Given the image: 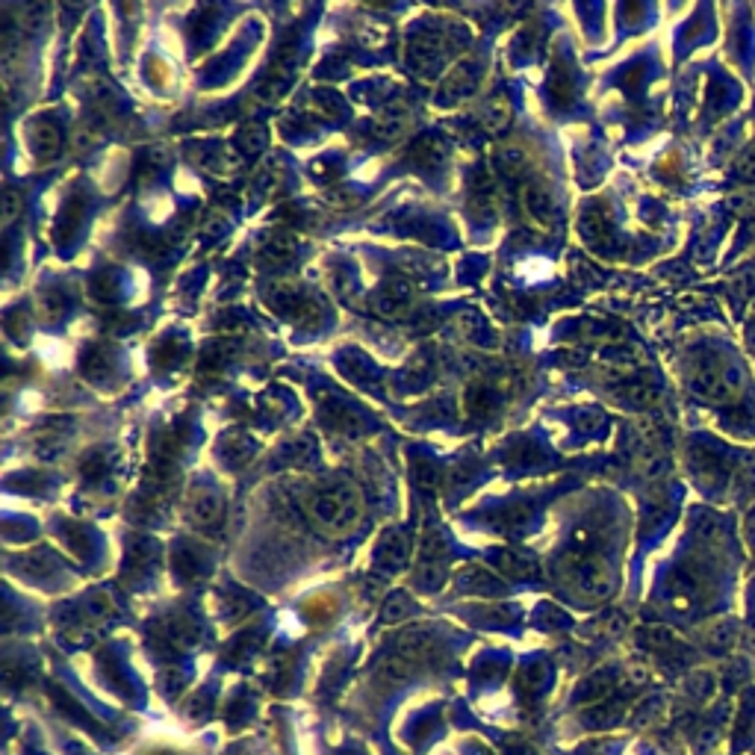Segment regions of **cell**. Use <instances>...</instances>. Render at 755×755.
<instances>
[{
  "label": "cell",
  "instance_id": "cell-15",
  "mask_svg": "<svg viewBox=\"0 0 755 755\" xmlns=\"http://www.w3.org/2000/svg\"><path fill=\"white\" fill-rule=\"evenodd\" d=\"M579 227H581V236L588 239V243H602V239L608 236V230H611V221H608V216L602 213L599 207H588L585 213H581V219H579Z\"/></svg>",
  "mask_w": 755,
  "mask_h": 755
},
{
  "label": "cell",
  "instance_id": "cell-28",
  "mask_svg": "<svg viewBox=\"0 0 755 755\" xmlns=\"http://www.w3.org/2000/svg\"><path fill=\"white\" fill-rule=\"evenodd\" d=\"M543 676H546L543 664H528V667L522 670V688H528V691L543 688Z\"/></svg>",
  "mask_w": 755,
  "mask_h": 755
},
{
  "label": "cell",
  "instance_id": "cell-21",
  "mask_svg": "<svg viewBox=\"0 0 755 755\" xmlns=\"http://www.w3.org/2000/svg\"><path fill=\"white\" fill-rule=\"evenodd\" d=\"M83 372L92 381L95 378L104 381V378L113 375V360H109L107 351H92V355H86V360H83Z\"/></svg>",
  "mask_w": 755,
  "mask_h": 755
},
{
  "label": "cell",
  "instance_id": "cell-4",
  "mask_svg": "<svg viewBox=\"0 0 755 755\" xmlns=\"http://www.w3.org/2000/svg\"><path fill=\"white\" fill-rule=\"evenodd\" d=\"M519 204L526 219L535 225L537 230H552L555 225V195L552 189L543 184V180H526L519 189Z\"/></svg>",
  "mask_w": 755,
  "mask_h": 755
},
{
  "label": "cell",
  "instance_id": "cell-23",
  "mask_svg": "<svg viewBox=\"0 0 755 755\" xmlns=\"http://www.w3.org/2000/svg\"><path fill=\"white\" fill-rule=\"evenodd\" d=\"M549 95L552 100L561 107V104H567L570 95H572V83H570V74L567 72H555L549 80Z\"/></svg>",
  "mask_w": 755,
  "mask_h": 755
},
{
  "label": "cell",
  "instance_id": "cell-11",
  "mask_svg": "<svg viewBox=\"0 0 755 755\" xmlns=\"http://www.w3.org/2000/svg\"><path fill=\"white\" fill-rule=\"evenodd\" d=\"M446 157H449V145H446V139H440V136H422L414 142V148H410V159H414L419 168H440L446 163Z\"/></svg>",
  "mask_w": 755,
  "mask_h": 755
},
{
  "label": "cell",
  "instance_id": "cell-9",
  "mask_svg": "<svg viewBox=\"0 0 755 755\" xmlns=\"http://www.w3.org/2000/svg\"><path fill=\"white\" fill-rule=\"evenodd\" d=\"M481 124H485V130L493 136L508 133L510 124H513V104L505 92H499V95L485 100V107H481Z\"/></svg>",
  "mask_w": 755,
  "mask_h": 755
},
{
  "label": "cell",
  "instance_id": "cell-13",
  "mask_svg": "<svg viewBox=\"0 0 755 755\" xmlns=\"http://www.w3.org/2000/svg\"><path fill=\"white\" fill-rule=\"evenodd\" d=\"M405 537L399 535V531H387L384 537H381L378 543V552H375V563L378 567H384V570H399L401 567V561H405Z\"/></svg>",
  "mask_w": 755,
  "mask_h": 755
},
{
  "label": "cell",
  "instance_id": "cell-27",
  "mask_svg": "<svg viewBox=\"0 0 755 755\" xmlns=\"http://www.w3.org/2000/svg\"><path fill=\"white\" fill-rule=\"evenodd\" d=\"M422 585H425L428 590H440V585L446 581V570L440 567V563H428L425 570H422Z\"/></svg>",
  "mask_w": 755,
  "mask_h": 755
},
{
  "label": "cell",
  "instance_id": "cell-16",
  "mask_svg": "<svg viewBox=\"0 0 755 755\" xmlns=\"http://www.w3.org/2000/svg\"><path fill=\"white\" fill-rule=\"evenodd\" d=\"M458 585H460L463 590H472V593H493V590H499L496 576H490V572L481 570V567L463 570L460 579H458Z\"/></svg>",
  "mask_w": 755,
  "mask_h": 755
},
{
  "label": "cell",
  "instance_id": "cell-3",
  "mask_svg": "<svg viewBox=\"0 0 755 755\" xmlns=\"http://www.w3.org/2000/svg\"><path fill=\"white\" fill-rule=\"evenodd\" d=\"M572 588L590 599H605L613 590V570L608 567V561L599 555L581 558L576 567H572Z\"/></svg>",
  "mask_w": 755,
  "mask_h": 755
},
{
  "label": "cell",
  "instance_id": "cell-29",
  "mask_svg": "<svg viewBox=\"0 0 755 755\" xmlns=\"http://www.w3.org/2000/svg\"><path fill=\"white\" fill-rule=\"evenodd\" d=\"M747 346H750V351H752V355H755V325H752V328L747 330Z\"/></svg>",
  "mask_w": 755,
  "mask_h": 755
},
{
  "label": "cell",
  "instance_id": "cell-14",
  "mask_svg": "<svg viewBox=\"0 0 755 755\" xmlns=\"http://www.w3.org/2000/svg\"><path fill=\"white\" fill-rule=\"evenodd\" d=\"M476 68H472V63H460L455 65L449 72L446 77V83H442V98H449V100H455V98H463L467 92H472V86H476Z\"/></svg>",
  "mask_w": 755,
  "mask_h": 755
},
{
  "label": "cell",
  "instance_id": "cell-22",
  "mask_svg": "<svg viewBox=\"0 0 755 755\" xmlns=\"http://www.w3.org/2000/svg\"><path fill=\"white\" fill-rule=\"evenodd\" d=\"M21 213H24V198H21V193H18V189L9 186L6 193H4V227L13 225V221L21 216Z\"/></svg>",
  "mask_w": 755,
  "mask_h": 755
},
{
  "label": "cell",
  "instance_id": "cell-6",
  "mask_svg": "<svg viewBox=\"0 0 755 755\" xmlns=\"http://www.w3.org/2000/svg\"><path fill=\"white\" fill-rule=\"evenodd\" d=\"M225 517V499L213 487H195L186 496V519L198 528H213Z\"/></svg>",
  "mask_w": 755,
  "mask_h": 755
},
{
  "label": "cell",
  "instance_id": "cell-8",
  "mask_svg": "<svg viewBox=\"0 0 755 755\" xmlns=\"http://www.w3.org/2000/svg\"><path fill=\"white\" fill-rule=\"evenodd\" d=\"M30 150H33V157L39 163H50V159L59 157V150H63V130L54 122V118H36L33 124H30Z\"/></svg>",
  "mask_w": 755,
  "mask_h": 755
},
{
  "label": "cell",
  "instance_id": "cell-10",
  "mask_svg": "<svg viewBox=\"0 0 755 755\" xmlns=\"http://www.w3.org/2000/svg\"><path fill=\"white\" fill-rule=\"evenodd\" d=\"M408 122H410V109L401 107V104H390L387 109H381V116L375 118V124H372V133H375L378 139L392 142V139H399L401 133H405Z\"/></svg>",
  "mask_w": 755,
  "mask_h": 755
},
{
  "label": "cell",
  "instance_id": "cell-2",
  "mask_svg": "<svg viewBox=\"0 0 755 755\" xmlns=\"http://www.w3.org/2000/svg\"><path fill=\"white\" fill-rule=\"evenodd\" d=\"M269 305L278 310L280 316L296 322V325H305L310 328L313 322L319 319V305L313 298H310L305 289L296 287V284H275L269 293Z\"/></svg>",
  "mask_w": 755,
  "mask_h": 755
},
{
  "label": "cell",
  "instance_id": "cell-18",
  "mask_svg": "<svg viewBox=\"0 0 755 755\" xmlns=\"http://www.w3.org/2000/svg\"><path fill=\"white\" fill-rule=\"evenodd\" d=\"M381 679L390 682V684H401V682H408L410 676H414V658H408V656H396V658H390L381 664Z\"/></svg>",
  "mask_w": 755,
  "mask_h": 755
},
{
  "label": "cell",
  "instance_id": "cell-25",
  "mask_svg": "<svg viewBox=\"0 0 755 755\" xmlns=\"http://www.w3.org/2000/svg\"><path fill=\"white\" fill-rule=\"evenodd\" d=\"M408 611H414L410 599L401 596V593H396V596H390V602L384 605V620L392 622V620H399V617H408Z\"/></svg>",
  "mask_w": 755,
  "mask_h": 755
},
{
  "label": "cell",
  "instance_id": "cell-19",
  "mask_svg": "<svg viewBox=\"0 0 755 755\" xmlns=\"http://www.w3.org/2000/svg\"><path fill=\"white\" fill-rule=\"evenodd\" d=\"M296 254V245L289 236H269L263 243V257L269 263H289Z\"/></svg>",
  "mask_w": 755,
  "mask_h": 755
},
{
  "label": "cell",
  "instance_id": "cell-20",
  "mask_svg": "<svg viewBox=\"0 0 755 755\" xmlns=\"http://www.w3.org/2000/svg\"><path fill=\"white\" fill-rule=\"evenodd\" d=\"M469 210L478 221H493L496 219V195L490 189H478V193H472Z\"/></svg>",
  "mask_w": 755,
  "mask_h": 755
},
{
  "label": "cell",
  "instance_id": "cell-5",
  "mask_svg": "<svg viewBox=\"0 0 755 755\" xmlns=\"http://www.w3.org/2000/svg\"><path fill=\"white\" fill-rule=\"evenodd\" d=\"M372 310L384 319H401L408 316L410 305H414V284L405 278H387L369 298Z\"/></svg>",
  "mask_w": 755,
  "mask_h": 755
},
{
  "label": "cell",
  "instance_id": "cell-24",
  "mask_svg": "<svg viewBox=\"0 0 755 755\" xmlns=\"http://www.w3.org/2000/svg\"><path fill=\"white\" fill-rule=\"evenodd\" d=\"M734 175L741 180H747V184H755V145L743 148V154L738 157V163H734Z\"/></svg>",
  "mask_w": 755,
  "mask_h": 755
},
{
  "label": "cell",
  "instance_id": "cell-7",
  "mask_svg": "<svg viewBox=\"0 0 755 755\" xmlns=\"http://www.w3.org/2000/svg\"><path fill=\"white\" fill-rule=\"evenodd\" d=\"M408 59L419 77H434L440 68L446 65V45H442V39L431 36V33L414 36L408 47Z\"/></svg>",
  "mask_w": 755,
  "mask_h": 755
},
{
  "label": "cell",
  "instance_id": "cell-12",
  "mask_svg": "<svg viewBox=\"0 0 755 755\" xmlns=\"http://www.w3.org/2000/svg\"><path fill=\"white\" fill-rule=\"evenodd\" d=\"M531 159H528V150L517 145V142H502L496 148V168L502 171L505 177H522L528 171Z\"/></svg>",
  "mask_w": 755,
  "mask_h": 755
},
{
  "label": "cell",
  "instance_id": "cell-26",
  "mask_svg": "<svg viewBox=\"0 0 755 755\" xmlns=\"http://www.w3.org/2000/svg\"><path fill=\"white\" fill-rule=\"evenodd\" d=\"M63 313H65V301L59 298L56 293H47V296L42 298V316H45L47 322H56Z\"/></svg>",
  "mask_w": 755,
  "mask_h": 755
},
{
  "label": "cell",
  "instance_id": "cell-1",
  "mask_svg": "<svg viewBox=\"0 0 755 755\" xmlns=\"http://www.w3.org/2000/svg\"><path fill=\"white\" fill-rule=\"evenodd\" d=\"M313 526L328 537H348L364 519V496L351 481L319 487L307 502Z\"/></svg>",
  "mask_w": 755,
  "mask_h": 755
},
{
  "label": "cell",
  "instance_id": "cell-17",
  "mask_svg": "<svg viewBox=\"0 0 755 755\" xmlns=\"http://www.w3.org/2000/svg\"><path fill=\"white\" fill-rule=\"evenodd\" d=\"M266 142H269L266 127H260V124H245L236 136V148L243 150L245 157H257L260 150L266 148Z\"/></svg>",
  "mask_w": 755,
  "mask_h": 755
}]
</instances>
